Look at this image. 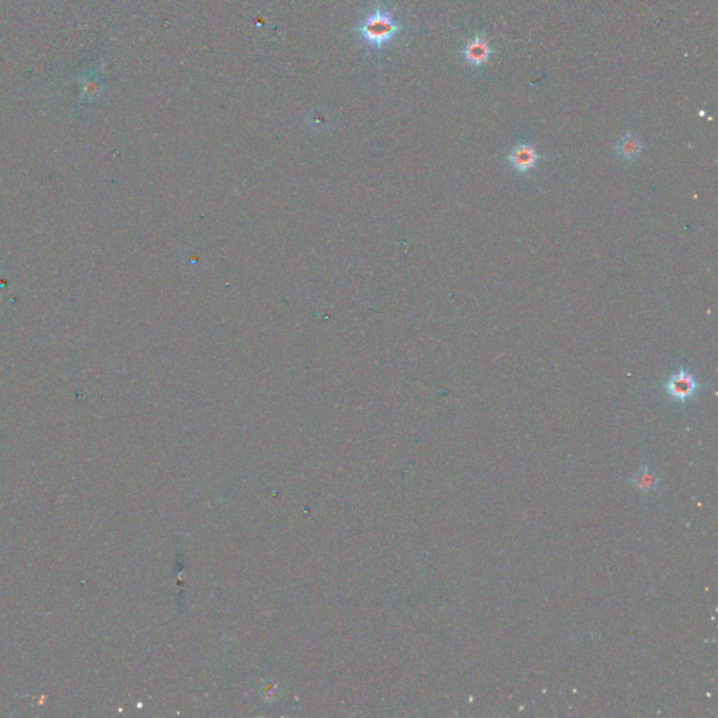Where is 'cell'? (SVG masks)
Returning <instances> with one entry per match:
<instances>
[{
  "mask_svg": "<svg viewBox=\"0 0 718 718\" xmlns=\"http://www.w3.org/2000/svg\"><path fill=\"white\" fill-rule=\"evenodd\" d=\"M398 25L388 13L376 11L372 14L362 27L364 37L375 45H383L389 42L398 33Z\"/></svg>",
  "mask_w": 718,
  "mask_h": 718,
  "instance_id": "6da1fadb",
  "label": "cell"
},
{
  "mask_svg": "<svg viewBox=\"0 0 718 718\" xmlns=\"http://www.w3.org/2000/svg\"><path fill=\"white\" fill-rule=\"evenodd\" d=\"M508 163L511 164V167L514 170H516L518 173H522V174H526L529 171H532L539 160H540V155L538 154V149L535 145L532 144H518L508 155Z\"/></svg>",
  "mask_w": 718,
  "mask_h": 718,
  "instance_id": "3957f363",
  "label": "cell"
},
{
  "mask_svg": "<svg viewBox=\"0 0 718 718\" xmlns=\"http://www.w3.org/2000/svg\"><path fill=\"white\" fill-rule=\"evenodd\" d=\"M633 484L639 488V491L649 494V492H655L661 487V480L655 475V472H652L648 466L644 465L636 473V476L633 479Z\"/></svg>",
  "mask_w": 718,
  "mask_h": 718,
  "instance_id": "8992f818",
  "label": "cell"
},
{
  "mask_svg": "<svg viewBox=\"0 0 718 718\" xmlns=\"http://www.w3.org/2000/svg\"><path fill=\"white\" fill-rule=\"evenodd\" d=\"M463 55H465V59L468 61L469 65L481 66L490 59V55H491L490 44L487 42V40L484 37L476 35L472 41L468 42Z\"/></svg>",
  "mask_w": 718,
  "mask_h": 718,
  "instance_id": "277c9868",
  "label": "cell"
},
{
  "mask_svg": "<svg viewBox=\"0 0 718 718\" xmlns=\"http://www.w3.org/2000/svg\"><path fill=\"white\" fill-rule=\"evenodd\" d=\"M700 388L702 385L697 382L695 375L685 368H681L679 372L669 376V379L665 382L666 395L679 403L693 399Z\"/></svg>",
  "mask_w": 718,
  "mask_h": 718,
  "instance_id": "7a4b0ae2",
  "label": "cell"
},
{
  "mask_svg": "<svg viewBox=\"0 0 718 718\" xmlns=\"http://www.w3.org/2000/svg\"><path fill=\"white\" fill-rule=\"evenodd\" d=\"M618 155L623 160L633 161L639 159L642 154V144L637 137L635 135H625L616 146Z\"/></svg>",
  "mask_w": 718,
  "mask_h": 718,
  "instance_id": "5b68a950",
  "label": "cell"
}]
</instances>
